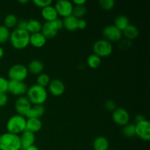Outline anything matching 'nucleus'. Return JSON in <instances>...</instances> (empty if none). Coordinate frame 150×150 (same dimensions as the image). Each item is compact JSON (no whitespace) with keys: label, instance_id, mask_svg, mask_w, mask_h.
Returning a JSON list of instances; mask_svg holds the SVG:
<instances>
[{"label":"nucleus","instance_id":"obj_18","mask_svg":"<svg viewBox=\"0 0 150 150\" xmlns=\"http://www.w3.org/2000/svg\"><path fill=\"white\" fill-rule=\"evenodd\" d=\"M42 123L40 119H26V130L31 133H38L42 129Z\"/></svg>","mask_w":150,"mask_h":150},{"label":"nucleus","instance_id":"obj_7","mask_svg":"<svg viewBox=\"0 0 150 150\" xmlns=\"http://www.w3.org/2000/svg\"><path fill=\"white\" fill-rule=\"evenodd\" d=\"M94 54L99 57H107L111 55L113 52V46L111 42L105 39L98 40L94 43L92 46Z\"/></svg>","mask_w":150,"mask_h":150},{"label":"nucleus","instance_id":"obj_30","mask_svg":"<svg viewBox=\"0 0 150 150\" xmlns=\"http://www.w3.org/2000/svg\"><path fill=\"white\" fill-rule=\"evenodd\" d=\"M10 32L4 25H0V44L6 43L10 39Z\"/></svg>","mask_w":150,"mask_h":150},{"label":"nucleus","instance_id":"obj_1","mask_svg":"<svg viewBox=\"0 0 150 150\" xmlns=\"http://www.w3.org/2000/svg\"><path fill=\"white\" fill-rule=\"evenodd\" d=\"M26 98L32 105H43L48 98V92L45 88L38 84H34L28 88Z\"/></svg>","mask_w":150,"mask_h":150},{"label":"nucleus","instance_id":"obj_24","mask_svg":"<svg viewBox=\"0 0 150 150\" xmlns=\"http://www.w3.org/2000/svg\"><path fill=\"white\" fill-rule=\"evenodd\" d=\"M130 24V21H129L128 18L127 16H124V15H120V16H117L114 19V25L120 29V31L122 32L128 25Z\"/></svg>","mask_w":150,"mask_h":150},{"label":"nucleus","instance_id":"obj_28","mask_svg":"<svg viewBox=\"0 0 150 150\" xmlns=\"http://www.w3.org/2000/svg\"><path fill=\"white\" fill-rule=\"evenodd\" d=\"M86 7H85V5H80V6H76L73 5V15L74 17H76V18L81 19V18H83V16L86 15Z\"/></svg>","mask_w":150,"mask_h":150},{"label":"nucleus","instance_id":"obj_36","mask_svg":"<svg viewBox=\"0 0 150 150\" xmlns=\"http://www.w3.org/2000/svg\"><path fill=\"white\" fill-rule=\"evenodd\" d=\"M8 103V96L6 93L0 94V108L4 107Z\"/></svg>","mask_w":150,"mask_h":150},{"label":"nucleus","instance_id":"obj_6","mask_svg":"<svg viewBox=\"0 0 150 150\" xmlns=\"http://www.w3.org/2000/svg\"><path fill=\"white\" fill-rule=\"evenodd\" d=\"M27 67L22 64H16L12 66L8 70L7 76L9 81H23L28 76Z\"/></svg>","mask_w":150,"mask_h":150},{"label":"nucleus","instance_id":"obj_42","mask_svg":"<svg viewBox=\"0 0 150 150\" xmlns=\"http://www.w3.org/2000/svg\"><path fill=\"white\" fill-rule=\"evenodd\" d=\"M25 150H40V149H39V148L38 147V146H35V145L34 144V145H32V146L28 147L27 149H25Z\"/></svg>","mask_w":150,"mask_h":150},{"label":"nucleus","instance_id":"obj_13","mask_svg":"<svg viewBox=\"0 0 150 150\" xmlns=\"http://www.w3.org/2000/svg\"><path fill=\"white\" fill-rule=\"evenodd\" d=\"M28 86L23 81H9L8 90L10 92L15 96H23L26 95L27 92Z\"/></svg>","mask_w":150,"mask_h":150},{"label":"nucleus","instance_id":"obj_21","mask_svg":"<svg viewBox=\"0 0 150 150\" xmlns=\"http://www.w3.org/2000/svg\"><path fill=\"white\" fill-rule=\"evenodd\" d=\"M122 32V35H124L127 38V40L130 41L136 39L139 35V29L135 25L130 24V23Z\"/></svg>","mask_w":150,"mask_h":150},{"label":"nucleus","instance_id":"obj_34","mask_svg":"<svg viewBox=\"0 0 150 150\" xmlns=\"http://www.w3.org/2000/svg\"><path fill=\"white\" fill-rule=\"evenodd\" d=\"M9 80L4 77L0 76V94L6 93L8 90Z\"/></svg>","mask_w":150,"mask_h":150},{"label":"nucleus","instance_id":"obj_25","mask_svg":"<svg viewBox=\"0 0 150 150\" xmlns=\"http://www.w3.org/2000/svg\"><path fill=\"white\" fill-rule=\"evenodd\" d=\"M42 23L40 21L36 19H31V20L27 21V31L29 34H35L41 32L42 29Z\"/></svg>","mask_w":150,"mask_h":150},{"label":"nucleus","instance_id":"obj_33","mask_svg":"<svg viewBox=\"0 0 150 150\" xmlns=\"http://www.w3.org/2000/svg\"><path fill=\"white\" fill-rule=\"evenodd\" d=\"M53 3V1L51 0H34L33 4H35L36 7H40V8H44L48 6L51 5Z\"/></svg>","mask_w":150,"mask_h":150},{"label":"nucleus","instance_id":"obj_44","mask_svg":"<svg viewBox=\"0 0 150 150\" xmlns=\"http://www.w3.org/2000/svg\"><path fill=\"white\" fill-rule=\"evenodd\" d=\"M18 2L21 3V4H26V3L29 2V1L28 0H19Z\"/></svg>","mask_w":150,"mask_h":150},{"label":"nucleus","instance_id":"obj_26","mask_svg":"<svg viewBox=\"0 0 150 150\" xmlns=\"http://www.w3.org/2000/svg\"><path fill=\"white\" fill-rule=\"evenodd\" d=\"M87 65L92 69H96L100 67L101 64V58L95 54H92L87 58Z\"/></svg>","mask_w":150,"mask_h":150},{"label":"nucleus","instance_id":"obj_10","mask_svg":"<svg viewBox=\"0 0 150 150\" xmlns=\"http://www.w3.org/2000/svg\"><path fill=\"white\" fill-rule=\"evenodd\" d=\"M112 120L117 125L124 127L129 123L130 114L125 108H117L112 112Z\"/></svg>","mask_w":150,"mask_h":150},{"label":"nucleus","instance_id":"obj_40","mask_svg":"<svg viewBox=\"0 0 150 150\" xmlns=\"http://www.w3.org/2000/svg\"><path fill=\"white\" fill-rule=\"evenodd\" d=\"M85 4H86V1L85 0H74L73 1V4L76 6L84 5Z\"/></svg>","mask_w":150,"mask_h":150},{"label":"nucleus","instance_id":"obj_35","mask_svg":"<svg viewBox=\"0 0 150 150\" xmlns=\"http://www.w3.org/2000/svg\"><path fill=\"white\" fill-rule=\"evenodd\" d=\"M104 108H105V109L106 111L113 112L117 108V105H116L115 102L114 100H108L104 103Z\"/></svg>","mask_w":150,"mask_h":150},{"label":"nucleus","instance_id":"obj_19","mask_svg":"<svg viewBox=\"0 0 150 150\" xmlns=\"http://www.w3.org/2000/svg\"><path fill=\"white\" fill-rule=\"evenodd\" d=\"M45 112V108L43 105H32L26 115V119H40Z\"/></svg>","mask_w":150,"mask_h":150},{"label":"nucleus","instance_id":"obj_37","mask_svg":"<svg viewBox=\"0 0 150 150\" xmlns=\"http://www.w3.org/2000/svg\"><path fill=\"white\" fill-rule=\"evenodd\" d=\"M16 27H17L16 29H18L26 31V29H27V21L22 20V21H18Z\"/></svg>","mask_w":150,"mask_h":150},{"label":"nucleus","instance_id":"obj_31","mask_svg":"<svg viewBox=\"0 0 150 150\" xmlns=\"http://www.w3.org/2000/svg\"><path fill=\"white\" fill-rule=\"evenodd\" d=\"M122 133L125 137L132 138L136 136V127L134 124H127L123 127Z\"/></svg>","mask_w":150,"mask_h":150},{"label":"nucleus","instance_id":"obj_16","mask_svg":"<svg viewBox=\"0 0 150 150\" xmlns=\"http://www.w3.org/2000/svg\"><path fill=\"white\" fill-rule=\"evenodd\" d=\"M41 16L45 22H51L57 20L58 18V14L57 13L54 6L50 5L44 7L41 10Z\"/></svg>","mask_w":150,"mask_h":150},{"label":"nucleus","instance_id":"obj_41","mask_svg":"<svg viewBox=\"0 0 150 150\" xmlns=\"http://www.w3.org/2000/svg\"><path fill=\"white\" fill-rule=\"evenodd\" d=\"M145 120V117H144L143 115H142V114H139V115H137L136 117V118H135V121H136V123H139L140 122L143 121V120Z\"/></svg>","mask_w":150,"mask_h":150},{"label":"nucleus","instance_id":"obj_38","mask_svg":"<svg viewBox=\"0 0 150 150\" xmlns=\"http://www.w3.org/2000/svg\"><path fill=\"white\" fill-rule=\"evenodd\" d=\"M86 26H87V23L84 19H79V21H78V29L83 30L86 27Z\"/></svg>","mask_w":150,"mask_h":150},{"label":"nucleus","instance_id":"obj_11","mask_svg":"<svg viewBox=\"0 0 150 150\" xmlns=\"http://www.w3.org/2000/svg\"><path fill=\"white\" fill-rule=\"evenodd\" d=\"M56 10L58 16H61L63 18L71 16L73 13V4L71 1L67 0H59L55 4Z\"/></svg>","mask_w":150,"mask_h":150},{"label":"nucleus","instance_id":"obj_5","mask_svg":"<svg viewBox=\"0 0 150 150\" xmlns=\"http://www.w3.org/2000/svg\"><path fill=\"white\" fill-rule=\"evenodd\" d=\"M63 28L62 20L57 18L51 22H45L42 25L41 33L46 39H51L56 37L59 31Z\"/></svg>","mask_w":150,"mask_h":150},{"label":"nucleus","instance_id":"obj_15","mask_svg":"<svg viewBox=\"0 0 150 150\" xmlns=\"http://www.w3.org/2000/svg\"><path fill=\"white\" fill-rule=\"evenodd\" d=\"M21 150H25L29 146L34 145L35 142V133L25 130L21 134Z\"/></svg>","mask_w":150,"mask_h":150},{"label":"nucleus","instance_id":"obj_12","mask_svg":"<svg viewBox=\"0 0 150 150\" xmlns=\"http://www.w3.org/2000/svg\"><path fill=\"white\" fill-rule=\"evenodd\" d=\"M32 105L26 96H21L18 98L15 102V109L17 114L23 117H26Z\"/></svg>","mask_w":150,"mask_h":150},{"label":"nucleus","instance_id":"obj_29","mask_svg":"<svg viewBox=\"0 0 150 150\" xmlns=\"http://www.w3.org/2000/svg\"><path fill=\"white\" fill-rule=\"evenodd\" d=\"M50 81H51V79H50L49 76H48V74H46V73H40V74L38 75V76L37 77L36 84L45 88V86H48Z\"/></svg>","mask_w":150,"mask_h":150},{"label":"nucleus","instance_id":"obj_3","mask_svg":"<svg viewBox=\"0 0 150 150\" xmlns=\"http://www.w3.org/2000/svg\"><path fill=\"white\" fill-rule=\"evenodd\" d=\"M0 150H21L20 136L10 133L0 136Z\"/></svg>","mask_w":150,"mask_h":150},{"label":"nucleus","instance_id":"obj_32","mask_svg":"<svg viewBox=\"0 0 150 150\" xmlns=\"http://www.w3.org/2000/svg\"><path fill=\"white\" fill-rule=\"evenodd\" d=\"M100 7L105 10H111L114 8L115 2L114 0H100L99 1Z\"/></svg>","mask_w":150,"mask_h":150},{"label":"nucleus","instance_id":"obj_8","mask_svg":"<svg viewBox=\"0 0 150 150\" xmlns=\"http://www.w3.org/2000/svg\"><path fill=\"white\" fill-rule=\"evenodd\" d=\"M136 127V136L145 142L150 140V122L145 119L143 121L135 125Z\"/></svg>","mask_w":150,"mask_h":150},{"label":"nucleus","instance_id":"obj_45","mask_svg":"<svg viewBox=\"0 0 150 150\" xmlns=\"http://www.w3.org/2000/svg\"><path fill=\"white\" fill-rule=\"evenodd\" d=\"M108 150H111V149H108Z\"/></svg>","mask_w":150,"mask_h":150},{"label":"nucleus","instance_id":"obj_14","mask_svg":"<svg viewBox=\"0 0 150 150\" xmlns=\"http://www.w3.org/2000/svg\"><path fill=\"white\" fill-rule=\"evenodd\" d=\"M48 86L50 93L53 96H61L65 91V86H64V83L59 79H54V80L51 81Z\"/></svg>","mask_w":150,"mask_h":150},{"label":"nucleus","instance_id":"obj_23","mask_svg":"<svg viewBox=\"0 0 150 150\" xmlns=\"http://www.w3.org/2000/svg\"><path fill=\"white\" fill-rule=\"evenodd\" d=\"M94 150L109 149V142L104 136H98L93 142Z\"/></svg>","mask_w":150,"mask_h":150},{"label":"nucleus","instance_id":"obj_27","mask_svg":"<svg viewBox=\"0 0 150 150\" xmlns=\"http://www.w3.org/2000/svg\"><path fill=\"white\" fill-rule=\"evenodd\" d=\"M17 17L13 14L7 15L4 19V26L9 29L16 27L17 26Z\"/></svg>","mask_w":150,"mask_h":150},{"label":"nucleus","instance_id":"obj_39","mask_svg":"<svg viewBox=\"0 0 150 150\" xmlns=\"http://www.w3.org/2000/svg\"><path fill=\"white\" fill-rule=\"evenodd\" d=\"M132 45V42L130 40H125L122 41L121 43H120V48H125V49H127V48H130Z\"/></svg>","mask_w":150,"mask_h":150},{"label":"nucleus","instance_id":"obj_9","mask_svg":"<svg viewBox=\"0 0 150 150\" xmlns=\"http://www.w3.org/2000/svg\"><path fill=\"white\" fill-rule=\"evenodd\" d=\"M103 35L105 40L108 42H117L122 38V32L114 25H108L103 30Z\"/></svg>","mask_w":150,"mask_h":150},{"label":"nucleus","instance_id":"obj_2","mask_svg":"<svg viewBox=\"0 0 150 150\" xmlns=\"http://www.w3.org/2000/svg\"><path fill=\"white\" fill-rule=\"evenodd\" d=\"M29 38L30 34L27 31L16 29L10 32L9 41L15 49L22 50L29 45Z\"/></svg>","mask_w":150,"mask_h":150},{"label":"nucleus","instance_id":"obj_20","mask_svg":"<svg viewBox=\"0 0 150 150\" xmlns=\"http://www.w3.org/2000/svg\"><path fill=\"white\" fill-rule=\"evenodd\" d=\"M44 69V64L40 60H32L28 64V72L33 75H40Z\"/></svg>","mask_w":150,"mask_h":150},{"label":"nucleus","instance_id":"obj_22","mask_svg":"<svg viewBox=\"0 0 150 150\" xmlns=\"http://www.w3.org/2000/svg\"><path fill=\"white\" fill-rule=\"evenodd\" d=\"M78 21L79 19L71 15L70 16L64 18L62 21L63 27L65 28L67 30L73 32L78 29Z\"/></svg>","mask_w":150,"mask_h":150},{"label":"nucleus","instance_id":"obj_17","mask_svg":"<svg viewBox=\"0 0 150 150\" xmlns=\"http://www.w3.org/2000/svg\"><path fill=\"white\" fill-rule=\"evenodd\" d=\"M47 39L42 35L41 32L31 34L29 38V44L37 48H40L43 47L46 43Z\"/></svg>","mask_w":150,"mask_h":150},{"label":"nucleus","instance_id":"obj_43","mask_svg":"<svg viewBox=\"0 0 150 150\" xmlns=\"http://www.w3.org/2000/svg\"><path fill=\"white\" fill-rule=\"evenodd\" d=\"M4 49L2 48V47L0 46V59H1L3 57H4Z\"/></svg>","mask_w":150,"mask_h":150},{"label":"nucleus","instance_id":"obj_4","mask_svg":"<svg viewBox=\"0 0 150 150\" xmlns=\"http://www.w3.org/2000/svg\"><path fill=\"white\" fill-rule=\"evenodd\" d=\"M26 118L23 116L16 114L13 115L7 120L6 124L7 133L13 134L18 135L21 134L26 130Z\"/></svg>","mask_w":150,"mask_h":150}]
</instances>
